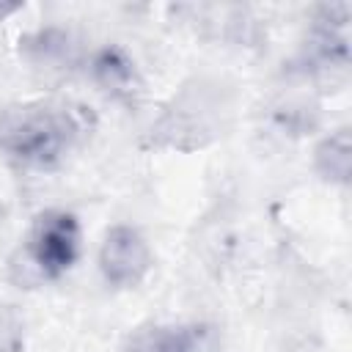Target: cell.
<instances>
[{
  "mask_svg": "<svg viewBox=\"0 0 352 352\" xmlns=\"http://www.w3.org/2000/svg\"><path fill=\"white\" fill-rule=\"evenodd\" d=\"M80 132L82 124L66 104H25L0 116V151L22 165L50 168Z\"/></svg>",
  "mask_w": 352,
  "mask_h": 352,
  "instance_id": "1",
  "label": "cell"
},
{
  "mask_svg": "<svg viewBox=\"0 0 352 352\" xmlns=\"http://www.w3.org/2000/svg\"><path fill=\"white\" fill-rule=\"evenodd\" d=\"M80 256V223L66 209H44L33 217L22 264L33 280H58Z\"/></svg>",
  "mask_w": 352,
  "mask_h": 352,
  "instance_id": "2",
  "label": "cell"
},
{
  "mask_svg": "<svg viewBox=\"0 0 352 352\" xmlns=\"http://www.w3.org/2000/svg\"><path fill=\"white\" fill-rule=\"evenodd\" d=\"M154 264L151 245L135 226H113L107 228L102 245H99V270L102 278L116 289H132L138 286Z\"/></svg>",
  "mask_w": 352,
  "mask_h": 352,
  "instance_id": "3",
  "label": "cell"
},
{
  "mask_svg": "<svg viewBox=\"0 0 352 352\" xmlns=\"http://www.w3.org/2000/svg\"><path fill=\"white\" fill-rule=\"evenodd\" d=\"M91 77H94V82L102 91H107L116 99L132 96V91L138 85V74H135L132 60L121 50H116V47H104V50H99L94 55V60H91Z\"/></svg>",
  "mask_w": 352,
  "mask_h": 352,
  "instance_id": "4",
  "label": "cell"
},
{
  "mask_svg": "<svg viewBox=\"0 0 352 352\" xmlns=\"http://www.w3.org/2000/svg\"><path fill=\"white\" fill-rule=\"evenodd\" d=\"M22 52L36 69H44V72H63L72 63V41L63 30H55V28L28 36L22 41Z\"/></svg>",
  "mask_w": 352,
  "mask_h": 352,
  "instance_id": "5",
  "label": "cell"
},
{
  "mask_svg": "<svg viewBox=\"0 0 352 352\" xmlns=\"http://www.w3.org/2000/svg\"><path fill=\"white\" fill-rule=\"evenodd\" d=\"M314 165L319 170L322 179L336 182V184H346L349 173H352V140H349V129H338L333 135H327L316 151H314Z\"/></svg>",
  "mask_w": 352,
  "mask_h": 352,
  "instance_id": "6",
  "label": "cell"
},
{
  "mask_svg": "<svg viewBox=\"0 0 352 352\" xmlns=\"http://www.w3.org/2000/svg\"><path fill=\"white\" fill-rule=\"evenodd\" d=\"M198 344L195 327H146L129 338L124 352H195Z\"/></svg>",
  "mask_w": 352,
  "mask_h": 352,
  "instance_id": "7",
  "label": "cell"
}]
</instances>
